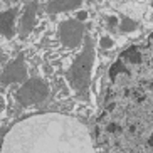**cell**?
Listing matches in <instances>:
<instances>
[{"instance_id": "cell-1", "label": "cell", "mask_w": 153, "mask_h": 153, "mask_svg": "<svg viewBox=\"0 0 153 153\" xmlns=\"http://www.w3.org/2000/svg\"><path fill=\"white\" fill-rule=\"evenodd\" d=\"M98 136L104 153H153V34L109 69Z\"/></svg>"}, {"instance_id": "cell-2", "label": "cell", "mask_w": 153, "mask_h": 153, "mask_svg": "<svg viewBox=\"0 0 153 153\" xmlns=\"http://www.w3.org/2000/svg\"><path fill=\"white\" fill-rule=\"evenodd\" d=\"M0 153H93V141L76 118L37 113L22 118L5 133Z\"/></svg>"}, {"instance_id": "cell-3", "label": "cell", "mask_w": 153, "mask_h": 153, "mask_svg": "<svg viewBox=\"0 0 153 153\" xmlns=\"http://www.w3.org/2000/svg\"><path fill=\"white\" fill-rule=\"evenodd\" d=\"M93 61H94V51H93V42L91 37H86V47L82 52L76 57V61L72 62L71 69L68 72V79L72 84V88L77 93H84L89 86L91 79V68H93Z\"/></svg>"}, {"instance_id": "cell-4", "label": "cell", "mask_w": 153, "mask_h": 153, "mask_svg": "<svg viewBox=\"0 0 153 153\" xmlns=\"http://www.w3.org/2000/svg\"><path fill=\"white\" fill-rule=\"evenodd\" d=\"M49 94V88L44 81L41 79H30V81L24 82L19 91L15 93V98L20 104L24 106H29V104H36V103H41L47 98Z\"/></svg>"}, {"instance_id": "cell-5", "label": "cell", "mask_w": 153, "mask_h": 153, "mask_svg": "<svg viewBox=\"0 0 153 153\" xmlns=\"http://www.w3.org/2000/svg\"><path fill=\"white\" fill-rule=\"evenodd\" d=\"M82 36H84V27H82V24L79 20H76V19L64 20L59 25V37H61L62 44L68 45V47H76L81 42Z\"/></svg>"}, {"instance_id": "cell-6", "label": "cell", "mask_w": 153, "mask_h": 153, "mask_svg": "<svg viewBox=\"0 0 153 153\" xmlns=\"http://www.w3.org/2000/svg\"><path fill=\"white\" fill-rule=\"evenodd\" d=\"M25 77V66H24V57L19 56L15 61L7 66L5 72L2 74L0 77V84H10V82H17V81H22Z\"/></svg>"}, {"instance_id": "cell-7", "label": "cell", "mask_w": 153, "mask_h": 153, "mask_svg": "<svg viewBox=\"0 0 153 153\" xmlns=\"http://www.w3.org/2000/svg\"><path fill=\"white\" fill-rule=\"evenodd\" d=\"M15 14H17V10L15 9L5 10V12L0 14V34H2V36L12 37L15 34V29H14Z\"/></svg>"}, {"instance_id": "cell-8", "label": "cell", "mask_w": 153, "mask_h": 153, "mask_svg": "<svg viewBox=\"0 0 153 153\" xmlns=\"http://www.w3.org/2000/svg\"><path fill=\"white\" fill-rule=\"evenodd\" d=\"M36 9L37 5L36 4H29L24 10V15L20 19V34L22 36H27L29 32L32 30L34 27V22H36Z\"/></svg>"}, {"instance_id": "cell-9", "label": "cell", "mask_w": 153, "mask_h": 153, "mask_svg": "<svg viewBox=\"0 0 153 153\" xmlns=\"http://www.w3.org/2000/svg\"><path fill=\"white\" fill-rule=\"evenodd\" d=\"M81 5V2H68V4H61V2H51L47 5V12L56 14V12H62V10H72L77 9Z\"/></svg>"}, {"instance_id": "cell-10", "label": "cell", "mask_w": 153, "mask_h": 153, "mask_svg": "<svg viewBox=\"0 0 153 153\" xmlns=\"http://www.w3.org/2000/svg\"><path fill=\"white\" fill-rule=\"evenodd\" d=\"M136 27V22H133V20H130V19H125L121 24V30H133V29Z\"/></svg>"}, {"instance_id": "cell-11", "label": "cell", "mask_w": 153, "mask_h": 153, "mask_svg": "<svg viewBox=\"0 0 153 153\" xmlns=\"http://www.w3.org/2000/svg\"><path fill=\"white\" fill-rule=\"evenodd\" d=\"M101 47H104V49L111 47V39H109V37H103V39H101Z\"/></svg>"}, {"instance_id": "cell-12", "label": "cell", "mask_w": 153, "mask_h": 153, "mask_svg": "<svg viewBox=\"0 0 153 153\" xmlns=\"http://www.w3.org/2000/svg\"><path fill=\"white\" fill-rule=\"evenodd\" d=\"M84 17H86V14H84V12H81V14H79V20H82Z\"/></svg>"}, {"instance_id": "cell-13", "label": "cell", "mask_w": 153, "mask_h": 153, "mask_svg": "<svg viewBox=\"0 0 153 153\" xmlns=\"http://www.w3.org/2000/svg\"><path fill=\"white\" fill-rule=\"evenodd\" d=\"M0 101H2V99H0Z\"/></svg>"}]
</instances>
